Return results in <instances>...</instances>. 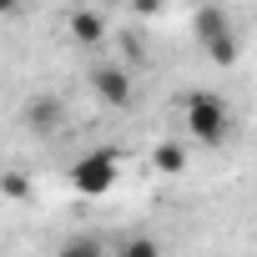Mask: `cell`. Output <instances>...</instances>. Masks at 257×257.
I'll use <instances>...</instances> for the list:
<instances>
[{
	"label": "cell",
	"instance_id": "obj_2",
	"mask_svg": "<svg viewBox=\"0 0 257 257\" xmlns=\"http://www.w3.org/2000/svg\"><path fill=\"white\" fill-rule=\"evenodd\" d=\"M182 106H187V132H192L197 142L212 147V142L227 137V101H222L217 91H192Z\"/></svg>",
	"mask_w": 257,
	"mask_h": 257
},
{
	"label": "cell",
	"instance_id": "obj_12",
	"mask_svg": "<svg viewBox=\"0 0 257 257\" xmlns=\"http://www.w3.org/2000/svg\"><path fill=\"white\" fill-rule=\"evenodd\" d=\"M21 6H26V0H0V16H16Z\"/></svg>",
	"mask_w": 257,
	"mask_h": 257
},
{
	"label": "cell",
	"instance_id": "obj_11",
	"mask_svg": "<svg viewBox=\"0 0 257 257\" xmlns=\"http://www.w3.org/2000/svg\"><path fill=\"white\" fill-rule=\"evenodd\" d=\"M116 257H162V247H157L152 237H126Z\"/></svg>",
	"mask_w": 257,
	"mask_h": 257
},
{
	"label": "cell",
	"instance_id": "obj_9",
	"mask_svg": "<svg viewBox=\"0 0 257 257\" xmlns=\"http://www.w3.org/2000/svg\"><path fill=\"white\" fill-rule=\"evenodd\" d=\"M56 257H106V247H101L96 237H71V242H66Z\"/></svg>",
	"mask_w": 257,
	"mask_h": 257
},
{
	"label": "cell",
	"instance_id": "obj_4",
	"mask_svg": "<svg viewBox=\"0 0 257 257\" xmlns=\"http://www.w3.org/2000/svg\"><path fill=\"white\" fill-rule=\"evenodd\" d=\"M91 86H96V96L106 106H126V101H132V76H126V66H96Z\"/></svg>",
	"mask_w": 257,
	"mask_h": 257
},
{
	"label": "cell",
	"instance_id": "obj_5",
	"mask_svg": "<svg viewBox=\"0 0 257 257\" xmlns=\"http://www.w3.org/2000/svg\"><path fill=\"white\" fill-rule=\"evenodd\" d=\"M192 31H197V41H202V46H212V41L232 36V21H227V11H222V6H202V11L192 16Z\"/></svg>",
	"mask_w": 257,
	"mask_h": 257
},
{
	"label": "cell",
	"instance_id": "obj_6",
	"mask_svg": "<svg viewBox=\"0 0 257 257\" xmlns=\"http://www.w3.org/2000/svg\"><path fill=\"white\" fill-rule=\"evenodd\" d=\"M66 31H71V41H81V46H101V41H106V21H101L96 11H71V16H66Z\"/></svg>",
	"mask_w": 257,
	"mask_h": 257
},
{
	"label": "cell",
	"instance_id": "obj_10",
	"mask_svg": "<svg viewBox=\"0 0 257 257\" xmlns=\"http://www.w3.org/2000/svg\"><path fill=\"white\" fill-rule=\"evenodd\" d=\"M217 66H237V36H222V41H212V46H202Z\"/></svg>",
	"mask_w": 257,
	"mask_h": 257
},
{
	"label": "cell",
	"instance_id": "obj_7",
	"mask_svg": "<svg viewBox=\"0 0 257 257\" xmlns=\"http://www.w3.org/2000/svg\"><path fill=\"white\" fill-rule=\"evenodd\" d=\"M152 162H157L162 177H182V172H187V142H157Z\"/></svg>",
	"mask_w": 257,
	"mask_h": 257
},
{
	"label": "cell",
	"instance_id": "obj_1",
	"mask_svg": "<svg viewBox=\"0 0 257 257\" xmlns=\"http://www.w3.org/2000/svg\"><path fill=\"white\" fill-rule=\"evenodd\" d=\"M116 152L111 147H91L86 157H76L71 162V187L81 192V197H106L111 187H116Z\"/></svg>",
	"mask_w": 257,
	"mask_h": 257
},
{
	"label": "cell",
	"instance_id": "obj_3",
	"mask_svg": "<svg viewBox=\"0 0 257 257\" xmlns=\"http://www.w3.org/2000/svg\"><path fill=\"white\" fill-rule=\"evenodd\" d=\"M21 121H26V132H36V137H51V132H61L66 106H61L56 96H31V101L21 106Z\"/></svg>",
	"mask_w": 257,
	"mask_h": 257
},
{
	"label": "cell",
	"instance_id": "obj_8",
	"mask_svg": "<svg viewBox=\"0 0 257 257\" xmlns=\"http://www.w3.org/2000/svg\"><path fill=\"white\" fill-rule=\"evenodd\" d=\"M0 192H6L11 202H26L31 197V177L26 172H0Z\"/></svg>",
	"mask_w": 257,
	"mask_h": 257
}]
</instances>
